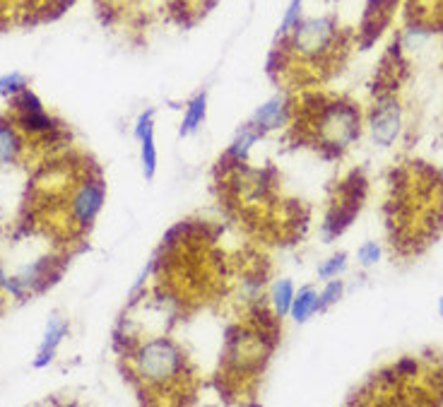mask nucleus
<instances>
[{"label": "nucleus", "instance_id": "nucleus-1", "mask_svg": "<svg viewBox=\"0 0 443 407\" xmlns=\"http://www.w3.org/2000/svg\"><path fill=\"white\" fill-rule=\"evenodd\" d=\"M138 376L150 388H171L186 379V355L169 338H154L138 347Z\"/></svg>", "mask_w": 443, "mask_h": 407}, {"label": "nucleus", "instance_id": "nucleus-2", "mask_svg": "<svg viewBox=\"0 0 443 407\" xmlns=\"http://www.w3.org/2000/svg\"><path fill=\"white\" fill-rule=\"evenodd\" d=\"M313 126L320 147H330L335 155H340L352 140L359 138V109L349 102L325 104L318 109Z\"/></svg>", "mask_w": 443, "mask_h": 407}, {"label": "nucleus", "instance_id": "nucleus-3", "mask_svg": "<svg viewBox=\"0 0 443 407\" xmlns=\"http://www.w3.org/2000/svg\"><path fill=\"white\" fill-rule=\"evenodd\" d=\"M291 49L306 58H320L330 53L337 44V25L332 17L301 20L291 32Z\"/></svg>", "mask_w": 443, "mask_h": 407}, {"label": "nucleus", "instance_id": "nucleus-4", "mask_svg": "<svg viewBox=\"0 0 443 407\" xmlns=\"http://www.w3.org/2000/svg\"><path fill=\"white\" fill-rule=\"evenodd\" d=\"M371 131H374V140L383 147H388L395 138H398L400 109L393 97H381V102L376 106L374 119H371Z\"/></svg>", "mask_w": 443, "mask_h": 407}, {"label": "nucleus", "instance_id": "nucleus-5", "mask_svg": "<svg viewBox=\"0 0 443 407\" xmlns=\"http://www.w3.org/2000/svg\"><path fill=\"white\" fill-rule=\"evenodd\" d=\"M102 203H104L102 181H85V184L78 188V193H75L73 205H70L75 222L87 227V224L97 217V212L102 210Z\"/></svg>", "mask_w": 443, "mask_h": 407}, {"label": "nucleus", "instance_id": "nucleus-6", "mask_svg": "<svg viewBox=\"0 0 443 407\" xmlns=\"http://www.w3.org/2000/svg\"><path fill=\"white\" fill-rule=\"evenodd\" d=\"M284 116H287V106H284L282 97L270 99L265 106H260L253 116V126L258 128L260 133L272 131V128H279L284 123Z\"/></svg>", "mask_w": 443, "mask_h": 407}, {"label": "nucleus", "instance_id": "nucleus-7", "mask_svg": "<svg viewBox=\"0 0 443 407\" xmlns=\"http://www.w3.org/2000/svg\"><path fill=\"white\" fill-rule=\"evenodd\" d=\"M66 333H68L66 323L58 321V318H51L49 328H46V335H44V342H42V350H39V357H37V362H34V367H46V364L54 359L56 347L61 345V340H63V335Z\"/></svg>", "mask_w": 443, "mask_h": 407}, {"label": "nucleus", "instance_id": "nucleus-8", "mask_svg": "<svg viewBox=\"0 0 443 407\" xmlns=\"http://www.w3.org/2000/svg\"><path fill=\"white\" fill-rule=\"evenodd\" d=\"M318 309H320V297L311 287H304L299 294H294V302H291L289 314L294 316L296 323H304L316 314Z\"/></svg>", "mask_w": 443, "mask_h": 407}, {"label": "nucleus", "instance_id": "nucleus-9", "mask_svg": "<svg viewBox=\"0 0 443 407\" xmlns=\"http://www.w3.org/2000/svg\"><path fill=\"white\" fill-rule=\"evenodd\" d=\"M205 111H207V97L205 94H198L193 102L188 104V111L183 116V123H181V135H190L193 131L202 126L205 121Z\"/></svg>", "mask_w": 443, "mask_h": 407}, {"label": "nucleus", "instance_id": "nucleus-10", "mask_svg": "<svg viewBox=\"0 0 443 407\" xmlns=\"http://www.w3.org/2000/svg\"><path fill=\"white\" fill-rule=\"evenodd\" d=\"M142 143V171H145V179H152L154 171H157V147H154V128L147 126L140 138Z\"/></svg>", "mask_w": 443, "mask_h": 407}, {"label": "nucleus", "instance_id": "nucleus-11", "mask_svg": "<svg viewBox=\"0 0 443 407\" xmlns=\"http://www.w3.org/2000/svg\"><path fill=\"white\" fill-rule=\"evenodd\" d=\"M17 155H20V138L15 135L13 128L0 123V164L15 162Z\"/></svg>", "mask_w": 443, "mask_h": 407}, {"label": "nucleus", "instance_id": "nucleus-12", "mask_svg": "<svg viewBox=\"0 0 443 407\" xmlns=\"http://www.w3.org/2000/svg\"><path fill=\"white\" fill-rule=\"evenodd\" d=\"M294 302V285L289 280H279L272 289V306H275L277 316H287Z\"/></svg>", "mask_w": 443, "mask_h": 407}, {"label": "nucleus", "instance_id": "nucleus-13", "mask_svg": "<svg viewBox=\"0 0 443 407\" xmlns=\"http://www.w3.org/2000/svg\"><path fill=\"white\" fill-rule=\"evenodd\" d=\"M258 135H263L258 131V128L253 126V123H248V128L243 131L241 135L236 138V143L231 145V150H229V157H234L236 162H241V159H246L248 157V150H250V145L258 140Z\"/></svg>", "mask_w": 443, "mask_h": 407}, {"label": "nucleus", "instance_id": "nucleus-14", "mask_svg": "<svg viewBox=\"0 0 443 407\" xmlns=\"http://www.w3.org/2000/svg\"><path fill=\"white\" fill-rule=\"evenodd\" d=\"M20 123L29 133H46L54 128V121H51L44 111H27V114L20 116Z\"/></svg>", "mask_w": 443, "mask_h": 407}, {"label": "nucleus", "instance_id": "nucleus-15", "mask_svg": "<svg viewBox=\"0 0 443 407\" xmlns=\"http://www.w3.org/2000/svg\"><path fill=\"white\" fill-rule=\"evenodd\" d=\"M301 3H304V0H291V3H289L287 13H284L282 25H279V34H282V37H287V34L294 32L296 25L301 22Z\"/></svg>", "mask_w": 443, "mask_h": 407}, {"label": "nucleus", "instance_id": "nucleus-16", "mask_svg": "<svg viewBox=\"0 0 443 407\" xmlns=\"http://www.w3.org/2000/svg\"><path fill=\"white\" fill-rule=\"evenodd\" d=\"M13 104H15V109H20V114H27V111H44L42 102H39V99L34 97V94L29 92L27 87L15 94Z\"/></svg>", "mask_w": 443, "mask_h": 407}, {"label": "nucleus", "instance_id": "nucleus-17", "mask_svg": "<svg viewBox=\"0 0 443 407\" xmlns=\"http://www.w3.org/2000/svg\"><path fill=\"white\" fill-rule=\"evenodd\" d=\"M345 261H347L345 253H337V256H332L328 263L318 268V277H320V280H332V277H335L342 268H345Z\"/></svg>", "mask_w": 443, "mask_h": 407}, {"label": "nucleus", "instance_id": "nucleus-18", "mask_svg": "<svg viewBox=\"0 0 443 407\" xmlns=\"http://www.w3.org/2000/svg\"><path fill=\"white\" fill-rule=\"evenodd\" d=\"M27 87V80L22 78L20 73H13V75H5V78H0V92L3 94H17L20 90H25Z\"/></svg>", "mask_w": 443, "mask_h": 407}, {"label": "nucleus", "instance_id": "nucleus-19", "mask_svg": "<svg viewBox=\"0 0 443 407\" xmlns=\"http://www.w3.org/2000/svg\"><path fill=\"white\" fill-rule=\"evenodd\" d=\"M357 256H359V263L364 265V268H371V265L381 258V249H378L374 241H366V244L357 251Z\"/></svg>", "mask_w": 443, "mask_h": 407}, {"label": "nucleus", "instance_id": "nucleus-20", "mask_svg": "<svg viewBox=\"0 0 443 407\" xmlns=\"http://www.w3.org/2000/svg\"><path fill=\"white\" fill-rule=\"evenodd\" d=\"M340 294H342V282L340 280L328 282V287H325L323 294H320V309H323V306L335 304L337 299H340Z\"/></svg>", "mask_w": 443, "mask_h": 407}, {"label": "nucleus", "instance_id": "nucleus-21", "mask_svg": "<svg viewBox=\"0 0 443 407\" xmlns=\"http://www.w3.org/2000/svg\"><path fill=\"white\" fill-rule=\"evenodd\" d=\"M147 126H152V111H147L145 116H140V121H138V126H135V138L140 140L142 138V133H145V128Z\"/></svg>", "mask_w": 443, "mask_h": 407}, {"label": "nucleus", "instance_id": "nucleus-22", "mask_svg": "<svg viewBox=\"0 0 443 407\" xmlns=\"http://www.w3.org/2000/svg\"><path fill=\"white\" fill-rule=\"evenodd\" d=\"M5 282H8V277H5V273H3V268H0V287L5 285Z\"/></svg>", "mask_w": 443, "mask_h": 407}, {"label": "nucleus", "instance_id": "nucleus-23", "mask_svg": "<svg viewBox=\"0 0 443 407\" xmlns=\"http://www.w3.org/2000/svg\"><path fill=\"white\" fill-rule=\"evenodd\" d=\"M439 311H441V316H443V299H441V302H439Z\"/></svg>", "mask_w": 443, "mask_h": 407}]
</instances>
